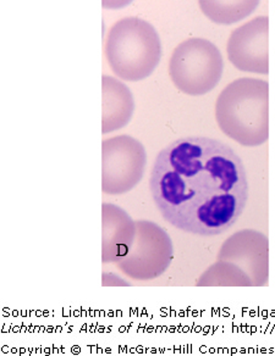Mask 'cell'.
<instances>
[{"mask_svg":"<svg viewBox=\"0 0 275 356\" xmlns=\"http://www.w3.org/2000/svg\"><path fill=\"white\" fill-rule=\"evenodd\" d=\"M150 189L166 222L202 237L228 231L249 200L240 156L208 137H184L165 147L153 163Z\"/></svg>","mask_w":275,"mask_h":356,"instance_id":"6da1fadb","label":"cell"},{"mask_svg":"<svg viewBox=\"0 0 275 356\" xmlns=\"http://www.w3.org/2000/svg\"><path fill=\"white\" fill-rule=\"evenodd\" d=\"M220 131L242 147H260L269 139V83L265 79H235L215 102Z\"/></svg>","mask_w":275,"mask_h":356,"instance_id":"7a4b0ae2","label":"cell"},{"mask_svg":"<svg viewBox=\"0 0 275 356\" xmlns=\"http://www.w3.org/2000/svg\"><path fill=\"white\" fill-rule=\"evenodd\" d=\"M105 59L116 77L127 82L148 79L159 65V35L148 21L125 17L111 26L104 47Z\"/></svg>","mask_w":275,"mask_h":356,"instance_id":"3957f363","label":"cell"},{"mask_svg":"<svg viewBox=\"0 0 275 356\" xmlns=\"http://www.w3.org/2000/svg\"><path fill=\"white\" fill-rule=\"evenodd\" d=\"M224 71V60L217 45L205 38H190L176 47L169 76L184 95L200 97L219 84Z\"/></svg>","mask_w":275,"mask_h":356,"instance_id":"277c9868","label":"cell"},{"mask_svg":"<svg viewBox=\"0 0 275 356\" xmlns=\"http://www.w3.org/2000/svg\"><path fill=\"white\" fill-rule=\"evenodd\" d=\"M137 232L130 250L116 267L134 281H152L160 277L171 267L174 259V245L171 236L159 225L136 221Z\"/></svg>","mask_w":275,"mask_h":356,"instance_id":"5b68a950","label":"cell"},{"mask_svg":"<svg viewBox=\"0 0 275 356\" xmlns=\"http://www.w3.org/2000/svg\"><path fill=\"white\" fill-rule=\"evenodd\" d=\"M147 153L139 139L127 134L102 143V191L109 195L129 193L145 176Z\"/></svg>","mask_w":275,"mask_h":356,"instance_id":"8992f818","label":"cell"},{"mask_svg":"<svg viewBox=\"0 0 275 356\" xmlns=\"http://www.w3.org/2000/svg\"><path fill=\"white\" fill-rule=\"evenodd\" d=\"M218 260L240 267L253 287L269 284V239L260 231L246 228L231 234L220 248Z\"/></svg>","mask_w":275,"mask_h":356,"instance_id":"52a82bcc","label":"cell"},{"mask_svg":"<svg viewBox=\"0 0 275 356\" xmlns=\"http://www.w3.org/2000/svg\"><path fill=\"white\" fill-rule=\"evenodd\" d=\"M228 58L234 67L249 74H269V17L257 16L231 32Z\"/></svg>","mask_w":275,"mask_h":356,"instance_id":"ba28073f","label":"cell"},{"mask_svg":"<svg viewBox=\"0 0 275 356\" xmlns=\"http://www.w3.org/2000/svg\"><path fill=\"white\" fill-rule=\"evenodd\" d=\"M137 226L129 213L116 204L102 205V261L116 264L130 250Z\"/></svg>","mask_w":275,"mask_h":356,"instance_id":"9c48e42d","label":"cell"},{"mask_svg":"<svg viewBox=\"0 0 275 356\" xmlns=\"http://www.w3.org/2000/svg\"><path fill=\"white\" fill-rule=\"evenodd\" d=\"M135 113V99L130 89L120 79H102V132L111 134L130 124Z\"/></svg>","mask_w":275,"mask_h":356,"instance_id":"30bf717a","label":"cell"},{"mask_svg":"<svg viewBox=\"0 0 275 356\" xmlns=\"http://www.w3.org/2000/svg\"><path fill=\"white\" fill-rule=\"evenodd\" d=\"M201 10L217 25H234L245 20L260 6V0H198Z\"/></svg>","mask_w":275,"mask_h":356,"instance_id":"8fae6325","label":"cell"},{"mask_svg":"<svg viewBox=\"0 0 275 356\" xmlns=\"http://www.w3.org/2000/svg\"><path fill=\"white\" fill-rule=\"evenodd\" d=\"M197 287H253L251 278L240 267L228 261L210 265L196 281Z\"/></svg>","mask_w":275,"mask_h":356,"instance_id":"7c38bea8","label":"cell"},{"mask_svg":"<svg viewBox=\"0 0 275 356\" xmlns=\"http://www.w3.org/2000/svg\"><path fill=\"white\" fill-rule=\"evenodd\" d=\"M102 286L103 287H130L131 283L113 273H103L102 275Z\"/></svg>","mask_w":275,"mask_h":356,"instance_id":"4fadbf2b","label":"cell"},{"mask_svg":"<svg viewBox=\"0 0 275 356\" xmlns=\"http://www.w3.org/2000/svg\"><path fill=\"white\" fill-rule=\"evenodd\" d=\"M134 0H102V6L108 10H119L130 6Z\"/></svg>","mask_w":275,"mask_h":356,"instance_id":"5bb4252c","label":"cell"}]
</instances>
